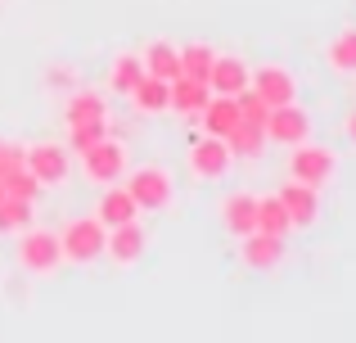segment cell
<instances>
[{"mask_svg": "<svg viewBox=\"0 0 356 343\" xmlns=\"http://www.w3.org/2000/svg\"><path fill=\"white\" fill-rule=\"evenodd\" d=\"M280 203H284V212H289L293 226H312V221H316V190H312V185L289 181L284 190H280Z\"/></svg>", "mask_w": 356, "mask_h": 343, "instance_id": "12", "label": "cell"}, {"mask_svg": "<svg viewBox=\"0 0 356 343\" xmlns=\"http://www.w3.org/2000/svg\"><path fill=\"white\" fill-rule=\"evenodd\" d=\"M257 230H266V235H280V239L293 230V221H289V212H284V203H280V194H270V199H257Z\"/></svg>", "mask_w": 356, "mask_h": 343, "instance_id": "22", "label": "cell"}, {"mask_svg": "<svg viewBox=\"0 0 356 343\" xmlns=\"http://www.w3.org/2000/svg\"><path fill=\"white\" fill-rule=\"evenodd\" d=\"M199 113H203V127H208V136H226L230 127L239 122L235 95H208V104H203Z\"/></svg>", "mask_w": 356, "mask_h": 343, "instance_id": "17", "label": "cell"}, {"mask_svg": "<svg viewBox=\"0 0 356 343\" xmlns=\"http://www.w3.org/2000/svg\"><path fill=\"white\" fill-rule=\"evenodd\" d=\"M104 239H108V226L99 217H77L63 226L59 235V248L68 262H95L99 253H104Z\"/></svg>", "mask_w": 356, "mask_h": 343, "instance_id": "1", "label": "cell"}, {"mask_svg": "<svg viewBox=\"0 0 356 343\" xmlns=\"http://www.w3.org/2000/svg\"><path fill=\"white\" fill-rule=\"evenodd\" d=\"M307 113L298 104H275L266 113V122H261V131H266V141H280V145H302L307 141Z\"/></svg>", "mask_w": 356, "mask_h": 343, "instance_id": "4", "label": "cell"}, {"mask_svg": "<svg viewBox=\"0 0 356 343\" xmlns=\"http://www.w3.org/2000/svg\"><path fill=\"white\" fill-rule=\"evenodd\" d=\"M140 63H145L149 77H163V81H176V77H181V50H172L167 41H154Z\"/></svg>", "mask_w": 356, "mask_h": 343, "instance_id": "19", "label": "cell"}, {"mask_svg": "<svg viewBox=\"0 0 356 343\" xmlns=\"http://www.w3.org/2000/svg\"><path fill=\"white\" fill-rule=\"evenodd\" d=\"M190 168H194V176H203V181H221L226 168H230L226 141H221V136H203V141H194L190 145Z\"/></svg>", "mask_w": 356, "mask_h": 343, "instance_id": "7", "label": "cell"}, {"mask_svg": "<svg viewBox=\"0 0 356 343\" xmlns=\"http://www.w3.org/2000/svg\"><path fill=\"white\" fill-rule=\"evenodd\" d=\"M248 86V68H243L239 59H212V72H208V90L212 95H239V90Z\"/></svg>", "mask_w": 356, "mask_h": 343, "instance_id": "13", "label": "cell"}, {"mask_svg": "<svg viewBox=\"0 0 356 343\" xmlns=\"http://www.w3.org/2000/svg\"><path fill=\"white\" fill-rule=\"evenodd\" d=\"M221 221H226L230 235H248V230H257V199H252V194H230L226 208H221Z\"/></svg>", "mask_w": 356, "mask_h": 343, "instance_id": "16", "label": "cell"}, {"mask_svg": "<svg viewBox=\"0 0 356 343\" xmlns=\"http://www.w3.org/2000/svg\"><path fill=\"white\" fill-rule=\"evenodd\" d=\"M221 141H226L230 159H261V150H266V131L252 122H235Z\"/></svg>", "mask_w": 356, "mask_h": 343, "instance_id": "15", "label": "cell"}, {"mask_svg": "<svg viewBox=\"0 0 356 343\" xmlns=\"http://www.w3.org/2000/svg\"><path fill=\"white\" fill-rule=\"evenodd\" d=\"M104 253L113 257V262L131 266L140 253H145V230H140L136 221H122V226H113V235L104 239Z\"/></svg>", "mask_w": 356, "mask_h": 343, "instance_id": "10", "label": "cell"}, {"mask_svg": "<svg viewBox=\"0 0 356 343\" xmlns=\"http://www.w3.org/2000/svg\"><path fill=\"white\" fill-rule=\"evenodd\" d=\"M27 221H32V199L5 194V199H0V230H23Z\"/></svg>", "mask_w": 356, "mask_h": 343, "instance_id": "25", "label": "cell"}, {"mask_svg": "<svg viewBox=\"0 0 356 343\" xmlns=\"http://www.w3.org/2000/svg\"><path fill=\"white\" fill-rule=\"evenodd\" d=\"M343 131H348V136H352V141H356V109H352V113H348V118H343Z\"/></svg>", "mask_w": 356, "mask_h": 343, "instance_id": "30", "label": "cell"}, {"mask_svg": "<svg viewBox=\"0 0 356 343\" xmlns=\"http://www.w3.org/2000/svg\"><path fill=\"white\" fill-rule=\"evenodd\" d=\"M131 99H136V109L140 113H163L167 109V81L163 77H140L136 86H131Z\"/></svg>", "mask_w": 356, "mask_h": 343, "instance_id": "21", "label": "cell"}, {"mask_svg": "<svg viewBox=\"0 0 356 343\" xmlns=\"http://www.w3.org/2000/svg\"><path fill=\"white\" fill-rule=\"evenodd\" d=\"M239 239H243V262L257 266V271L275 266L280 253H284V239H280V235H266V230H248V235H239Z\"/></svg>", "mask_w": 356, "mask_h": 343, "instance_id": "11", "label": "cell"}, {"mask_svg": "<svg viewBox=\"0 0 356 343\" xmlns=\"http://www.w3.org/2000/svg\"><path fill=\"white\" fill-rule=\"evenodd\" d=\"M23 168L36 176V185H59L68 181V154L59 145H32L23 154Z\"/></svg>", "mask_w": 356, "mask_h": 343, "instance_id": "6", "label": "cell"}, {"mask_svg": "<svg viewBox=\"0 0 356 343\" xmlns=\"http://www.w3.org/2000/svg\"><path fill=\"white\" fill-rule=\"evenodd\" d=\"M0 185H5V194H14V199H32V203H36V190H41V185H36V176L27 172L23 163H14V168L0 176Z\"/></svg>", "mask_w": 356, "mask_h": 343, "instance_id": "24", "label": "cell"}, {"mask_svg": "<svg viewBox=\"0 0 356 343\" xmlns=\"http://www.w3.org/2000/svg\"><path fill=\"white\" fill-rule=\"evenodd\" d=\"M127 194L136 199V208H163V203L172 199V176L163 168H140L127 181Z\"/></svg>", "mask_w": 356, "mask_h": 343, "instance_id": "5", "label": "cell"}, {"mask_svg": "<svg viewBox=\"0 0 356 343\" xmlns=\"http://www.w3.org/2000/svg\"><path fill=\"white\" fill-rule=\"evenodd\" d=\"M289 176L312 190H321L325 181L334 176V154L325 145H293V163H289Z\"/></svg>", "mask_w": 356, "mask_h": 343, "instance_id": "3", "label": "cell"}, {"mask_svg": "<svg viewBox=\"0 0 356 343\" xmlns=\"http://www.w3.org/2000/svg\"><path fill=\"white\" fill-rule=\"evenodd\" d=\"M208 81H194V77H176L167 81V109H181V113H199L208 104Z\"/></svg>", "mask_w": 356, "mask_h": 343, "instance_id": "14", "label": "cell"}, {"mask_svg": "<svg viewBox=\"0 0 356 343\" xmlns=\"http://www.w3.org/2000/svg\"><path fill=\"white\" fill-rule=\"evenodd\" d=\"M235 104H239V122H252V127H261V122H266V113H270V104H266V99H261L252 86L239 90Z\"/></svg>", "mask_w": 356, "mask_h": 343, "instance_id": "26", "label": "cell"}, {"mask_svg": "<svg viewBox=\"0 0 356 343\" xmlns=\"http://www.w3.org/2000/svg\"><path fill=\"white\" fill-rule=\"evenodd\" d=\"M252 90H257V95L266 99L270 109H275V104H293V95H298L293 72L280 68V63H270V68H257V77H252Z\"/></svg>", "mask_w": 356, "mask_h": 343, "instance_id": "9", "label": "cell"}, {"mask_svg": "<svg viewBox=\"0 0 356 343\" xmlns=\"http://www.w3.org/2000/svg\"><path fill=\"white\" fill-rule=\"evenodd\" d=\"M68 136H72V150H90L95 141H104L108 136V122H90V127H68Z\"/></svg>", "mask_w": 356, "mask_h": 343, "instance_id": "29", "label": "cell"}, {"mask_svg": "<svg viewBox=\"0 0 356 343\" xmlns=\"http://www.w3.org/2000/svg\"><path fill=\"white\" fill-rule=\"evenodd\" d=\"M63 122L68 127H90V122H108V109L99 95H90V90H81V95L68 99V109H63Z\"/></svg>", "mask_w": 356, "mask_h": 343, "instance_id": "18", "label": "cell"}, {"mask_svg": "<svg viewBox=\"0 0 356 343\" xmlns=\"http://www.w3.org/2000/svg\"><path fill=\"white\" fill-rule=\"evenodd\" d=\"M18 262H23L27 271H36V276H50L54 266L63 262L59 235H50V230H27L23 244H18Z\"/></svg>", "mask_w": 356, "mask_h": 343, "instance_id": "2", "label": "cell"}, {"mask_svg": "<svg viewBox=\"0 0 356 343\" xmlns=\"http://www.w3.org/2000/svg\"><path fill=\"white\" fill-rule=\"evenodd\" d=\"M145 77V63L136 59V54H122V59L113 63V90H122V95H131V86Z\"/></svg>", "mask_w": 356, "mask_h": 343, "instance_id": "28", "label": "cell"}, {"mask_svg": "<svg viewBox=\"0 0 356 343\" xmlns=\"http://www.w3.org/2000/svg\"><path fill=\"white\" fill-rule=\"evenodd\" d=\"M212 59H217V54H212L208 45H185V50H181V77L208 81V72H212Z\"/></svg>", "mask_w": 356, "mask_h": 343, "instance_id": "23", "label": "cell"}, {"mask_svg": "<svg viewBox=\"0 0 356 343\" xmlns=\"http://www.w3.org/2000/svg\"><path fill=\"white\" fill-rule=\"evenodd\" d=\"M99 221L104 226H122V221H136V199L127 194V185H113V190L99 199Z\"/></svg>", "mask_w": 356, "mask_h": 343, "instance_id": "20", "label": "cell"}, {"mask_svg": "<svg viewBox=\"0 0 356 343\" xmlns=\"http://www.w3.org/2000/svg\"><path fill=\"white\" fill-rule=\"evenodd\" d=\"M330 68H339V72H356V27H348V32H343L339 41L330 45Z\"/></svg>", "mask_w": 356, "mask_h": 343, "instance_id": "27", "label": "cell"}, {"mask_svg": "<svg viewBox=\"0 0 356 343\" xmlns=\"http://www.w3.org/2000/svg\"><path fill=\"white\" fill-rule=\"evenodd\" d=\"M81 159H86V176L90 181H99V185H113L118 176H122V145H113L104 136V141H95L90 150H81Z\"/></svg>", "mask_w": 356, "mask_h": 343, "instance_id": "8", "label": "cell"}]
</instances>
